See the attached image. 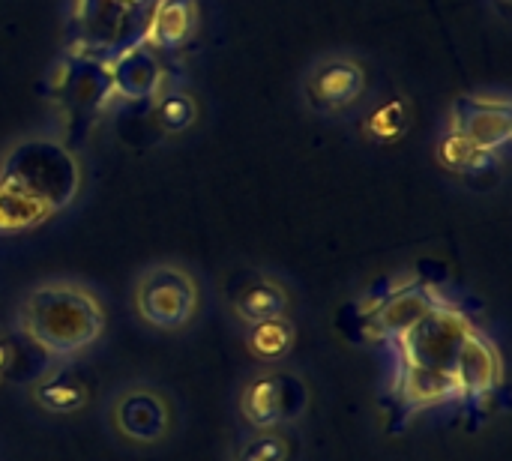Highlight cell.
Wrapping results in <instances>:
<instances>
[{
	"label": "cell",
	"mask_w": 512,
	"mask_h": 461,
	"mask_svg": "<svg viewBox=\"0 0 512 461\" xmlns=\"http://www.w3.org/2000/svg\"><path fill=\"white\" fill-rule=\"evenodd\" d=\"M438 162L447 171H456V174H465V177H480V174L495 171L498 162H501V156H492V153L480 150L462 132H456V129L447 126V132L438 141Z\"/></svg>",
	"instance_id": "cell-18"
},
{
	"label": "cell",
	"mask_w": 512,
	"mask_h": 461,
	"mask_svg": "<svg viewBox=\"0 0 512 461\" xmlns=\"http://www.w3.org/2000/svg\"><path fill=\"white\" fill-rule=\"evenodd\" d=\"M471 318L441 300L417 327H411L396 345V360H405V363H420V366H432V369H444L450 372L453 369V360H456V351L462 345V339L468 336L471 330Z\"/></svg>",
	"instance_id": "cell-5"
},
{
	"label": "cell",
	"mask_w": 512,
	"mask_h": 461,
	"mask_svg": "<svg viewBox=\"0 0 512 461\" xmlns=\"http://www.w3.org/2000/svg\"><path fill=\"white\" fill-rule=\"evenodd\" d=\"M111 426L132 447H156L168 438L174 426V411L159 390L129 387L114 396Z\"/></svg>",
	"instance_id": "cell-7"
},
{
	"label": "cell",
	"mask_w": 512,
	"mask_h": 461,
	"mask_svg": "<svg viewBox=\"0 0 512 461\" xmlns=\"http://www.w3.org/2000/svg\"><path fill=\"white\" fill-rule=\"evenodd\" d=\"M291 456V444L279 429L270 432H255L240 450L234 461H288Z\"/></svg>",
	"instance_id": "cell-22"
},
{
	"label": "cell",
	"mask_w": 512,
	"mask_h": 461,
	"mask_svg": "<svg viewBox=\"0 0 512 461\" xmlns=\"http://www.w3.org/2000/svg\"><path fill=\"white\" fill-rule=\"evenodd\" d=\"M12 360H15V348L6 339H0V381L12 372Z\"/></svg>",
	"instance_id": "cell-24"
},
{
	"label": "cell",
	"mask_w": 512,
	"mask_h": 461,
	"mask_svg": "<svg viewBox=\"0 0 512 461\" xmlns=\"http://www.w3.org/2000/svg\"><path fill=\"white\" fill-rule=\"evenodd\" d=\"M102 9H114V12H126V15H138L147 12L156 0H96Z\"/></svg>",
	"instance_id": "cell-23"
},
{
	"label": "cell",
	"mask_w": 512,
	"mask_h": 461,
	"mask_svg": "<svg viewBox=\"0 0 512 461\" xmlns=\"http://www.w3.org/2000/svg\"><path fill=\"white\" fill-rule=\"evenodd\" d=\"M18 333L48 363H69L102 339L105 306L87 285L51 279L21 300Z\"/></svg>",
	"instance_id": "cell-1"
},
{
	"label": "cell",
	"mask_w": 512,
	"mask_h": 461,
	"mask_svg": "<svg viewBox=\"0 0 512 461\" xmlns=\"http://www.w3.org/2000/svg\"><path fill=\"white\" fill-rule=\"evenodd\" d=\"M300 408H303V387L297 378L258 372L240 390V417L252 432L279 429L285 420L297 417Z\"/></svg>",
	"instance_id": "cell-9"
},
{
	"label": "cell",
	"mask_w": 512,
	"mask_h": 461,
	"mask_svg": "<svg viewBox=\"0 0 512 461\" xmlns=\"http://www.w3.org/2000/svg\"><path fill=\"white\" fill-rule=\"evenodd\" d=\"M489 3H492V6H495V9H498L501 15H507V12H510V6H512V0H489Z\"/></svg>",
	"instance_id": "cell-25"
},
{
	"label": "cell",
	"mask_w": 512,
	"mask_h": 461,
	"mask_svg": "<svg viewBox=\"0 0 512 461\" xmlns=\"http://www.w3.org/2000/svg\"><path fill=\"white\" fill-rule=\"evenodd\" d=\"M366 90V66L351 54H324L303 75V102L321 117H342L354 111Z\"/></svg>",
	"instance_id": "cell-4"
},
{
	"label": "cell",
	"mask_w": 512,
	"mask_h": 461,
	"mask_svg": "<svg viewBox=\"0 0 512 461\" xmlns=\"http://www.w3.org/2000/svg\"><path fill=\"white\" fill-rule=\"evenodd\" d=\"M450 375L462 405H486L498 393L504 378V360L498 345L480 327H471L456 351Z\"/></svg>",
	"instance_id": "cell-8"
},
{
	"label": "cell",
	"mask_w": 512,
	"mask_h": 461,
	"mask_svg": "<svg viewBox=\"0 0 512 461\" xmlns=\"http://www.w3.org/2000/svg\"><path fill=\"white\" fill-rule=\"evenodd\" d=\"M396 363H399L396 366V399L405 408V417H411L414 411L459 402L450 372L420 366V363H405V360H396Z\"/></svg>",
	"instance_id": "cell-12"
},
{
	"label": "cell",
	"mask_w": 512,
	"mask_h": 461,
	"mask_svg": "<svg viewBox=\"0 0 512 461\" xmlns=\"http://www.w3.org/2000/svg\"><path fill=\"white\" fill-rule=\"evenodd\" d=\"M291 297L285 285L267 273H249L231 288V312L243 327L288 315Z\"/></svg>",
	"instance_id": "cell-14"
},
{
	"label": "cell",
	"mask_w": 512,
	"mask_h": 461,
	"mask_svg": "<svg viewBox=\"0 0 512 461\" xmlns=\"http://www.w3.org/2000/svg\"><path fill=\"white\" fill-rule=\"evenodd\" d=\"M81 162L57 138L33 135L0 159V183L27 195L51 216L75 204L81 192Z\"/></svg>",
	"instance_id": "cell-2"
},
{
	"label": "cell",
	"mask_w": 512,
	"mask_h": 461,
	"mask_svg": "<svg viewBox=\"0 0 512 461\" xmlns=\"http://www.w3.org/2000/svg\"><path fill=\"white\" fill-rule=\"evenodd\" d=\"M201 27L198 0H156L150 6L144 42L153 51H180L186 48Z\"/></svg>",
	"instance_id": "cell-13"
},
{
	"label": "cell",
	"mask_w": 512,
	"mask_h": 461,
	"mask_svg": "<svg viewBox=\"0 0 512 461\" xmlns=\"http://www.w3.org/2000/svg\"><path fill=\"white\" fill-rule=\"evenodd\" d=\"M450 129L462 132L480 150L504 156L512 141V108L507 96H465L450 111Z\"/></svg>",
	"instance_id": "cell-10"
},
{
	"label": "cell",
	"mask_w": 512,
	"mask_h": 461,
	"mask_svg": "<svg viewBox=\"0 0 512 461\" xmlns=\"http://www.w3.org/2000/svg\"><path fill=\"white\" fill-rule=\"evenodd\" d=\"M153 114H156V123L162 126V132L180 135V132H186L195 123L198 105H195V99L186 90L171 87V90H159L153 96Z\"/></svg>",
	"instance_id": "cell-21"
},
{
	"label": "cell",
	"mask_w": 512,
	"mask_h": 461,
	"mask_svg": "<svg viewBox=\"0 0 512 461\" xmlns=\"http://www.w3.org/2000/svg\"><path fill=\"white\" fill-rule=\"evenodd\" d=\"M297 342V327L288 315L270 318V321H258L252 327H246V348L255 360L261 363H282Z\"/></svg>",
	"instance_id": "cell-17"
},
{
	"label": "cell",
	"mask_w": 512,
	"mask_h": 461,
	"mask_svg": "<svg viewBox=\"0 0 512 461\" xmlns=\"http://www.w3.org/2000/svg\"><path fill=\"white\" fill-rule=\"evenodd\" d=\"M30 399L45 414L69 417V414H78V411L87 408L90 390H87V384L72 369H66V363H51L45 372H39L33 378Z\"/></svg>",
	"instance_id": "cell-15"
},
{
	"label": "cell",
	"mask_w": 512,
	"mask_h": 461,
	"mask_svg": "<svg viewBox=\"0 0 512 461\" xmlns=\"http://www.w3.org/2000/svg\"><path fill=\"white\" fill-rule=\"evenodd\" d=\"M132 300H135V315L159 333H177L189 327L201 306L198 282L180 264L147 267L135 282Z\"/></svg>",
	"instance_id": "cell-3"
},
{
	"label": "cell",
	"mask_w": 512,
	"mask_h": 461,
	"mask_svg": "<svg viewBox=\"0 0 512 461\" xmlns=\"http://www.w3.org/2000/svg\"><path fill=\"white\" fill-rule=\"evenodd\" d=\"M444 297L423 282H399L393 288H381L375 309L363 318L366 336L372 342L396 345L411 327H417Z\"/></svg>",
	"instance_id": "cell-6"
},
{
	"label": "cell",
	"mask_w": 512,
	"mask_h": 461,
	"mask_svg": "<svg viewBox=\"0 0 512 461\" xmlns=\"http://www.w3.org/2000/svg\"><path fill=\"white\" fill-rule=\"evenodd\" d=\"M57 93H63L72 102V108H99L105 102V96L111 93L108 66L99 63V60L69 63L63 87Z\"/></svg>",
	"instance_id": "cell-16"
},
{
	"label": "cell",
	"mask_w": 512,
	"mask_h": 461,
	"mask_svg": "<svg viewBox=\"0 0 512 461\" xmlns=\"http://www.w3.org/2000/svg\"><path fill=\"white\" fill-rule=\"evenodd\" d=\"M108 66V81L111 90L120 93L129 102H144L159 93L162 84V66H159V51H153L144 39L135 45L123 48Z\"/></svg>",
	"instance_id": "cell-11"
},
{
	"label": "cell",
	"mask_w": 512,
	"mask_h": 461,
	"mask_svg": "<svg viewBox=\"0 0 512 461\" xmlns=\"http://www.w3.org/2000/svg\"><path fill=\"white\" fill-rule=\"evenodd\" d=\"M411 129V102L399 93H390L384 99H378L366 114H363V132L369 141L378 144H393L399 138H405V132Z\"/></svg>",
	"instance_id": "cell-19"
},
{
	"label": "cell",
	"mask_w": 512,
	"mask_h": 461,
	"mask_svg": "<svg viewBox=\"0 0 512 461\" xmlns=\"http://www.w3.org/2000/svg\"><path fill=\"white\" fill-rule=\"evenodd\" d=\"M48 219H54V216L45 207H39L27 195L0 183V237L33 231V228L45 225Z\"/></svg>",
	"instance_id": "cell-20"
}]
</instances>
